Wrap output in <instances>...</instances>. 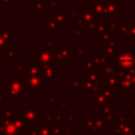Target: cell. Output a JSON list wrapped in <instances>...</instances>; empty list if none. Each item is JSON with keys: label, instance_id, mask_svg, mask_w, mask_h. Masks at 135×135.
Returning <instances> with one entry per match:
<instances>
[{"label": "cell", "instance_id": "6da1fadb", "mask_svg": "<svg viewBox=\"0 0 135 135\" xmlns=\"http://www.w3.org/2000/svg\"><path fill=\"white\" fill-rule=\"evenodd\" d=\"M25 80L21 78L19 75H14L7 85V98L9 99H20L22 95L26 93L25 89Z\"/></svg>", "mask_w": 135, "mask_h": 135}, {"label": "cell", "instance_id": "7a4b0ae2", "mask_svg": "<svg viewBox=\"0 0 135 135\" xmlns=\"http://www.w3.org/2000/svg\"><path fill=\"white\" fill-rule=\"evenodd\" d=\"M21 114L24 119L30 124H39L40 123V109L36 107L34 103H27L24 109H22Z\"/></svg>", "mask_w": 135, "mask_h": 135}, {"label": "cell", "instance_id": "3957f363", "mask_svg": "<svg viewBox=\"0 0 135 135\" xmlns=\"http://www.w3.org/2000/svg\"><path fill=\"white\" fill-rule=\"evenodd\" d=\"M73 62V55L69 49H58V51H56L53 59V64L72 65Z\"/></svg>", "mask_w": 135, "mask_h": 135}, {"label": "cell", "instance_id": "277c9868", "mask_svg": "<svg viewBox=\"0 0 135 135\" xmlns=\"http://www.w3.org/2000/svg\"><path fill=\"white\" fill-rule=\"evenodd\" d=\"M24 80L32 94H36V91L38 89H45V80L41 75H27Z\"/></svg>", "mask_w": 135, "mask_h": 135}, {"label": "cell", "instance_id": "5b68a950", "mask_svg": "<svg viewBox=\"0 0 135 135\" xmlns=\"http://www.w3.org/2000/svg\"><path fill=\"white\" fill-rule=\"evenodd\" d=\"M55 53H56V51H53V49L43 47V49H41V51L38 53V55H37V60H38L41 64H44V63H52V64H53V59H54Z\"/></svg>", "mask_w": 135, "mask_h": 135}, {"label": "cell", "instance_id": "8992f818", "mask_svg": "<svg viewBox=\"0 0 135 135\" xmlns=\"http://www.w3.org/2000/svg\"><path fill=\"white\" fill-rule=\"evenodd\" d=\"M22 133L17 129L13 120L4 119L3 126L0 129V135H21Z\"/></svg>", "mask_w": 135, "mask_h": 135}, {"label": "cell", "instance_id": "52a82bcc", "mask_svg": "<svg viewBox=\"0 0 135 135\" xmlns=\"http://www.w3.org/2000/svg\"><path fill=\"white\" fill-rule=\"evenodd\" d=\"M42 66V72H41V76L44 78V80L46 79H53L56 75L59 74V71L56 70L52 63H44L41 64Z\"/></svg>", "mask_w": 135, "mask_h": 135}, {"label": "cell", "instance_id": "ba28073f", "mask_svg": "<svg viewBox=\"0 0 135 135\" xmlns=\"http://www.w3.org/2000/svg\"><path fill=\"white\" fill-rule=\"evenodd\" d=\"M41 72H42L41 63L38 60L32 61L31 62V65L28 66V75H33V76L41 75Z\"/></svg>", "mask_w": 135, "mask_h": 135}, {"label": "cell", "instance_id": "9c48e42d", "mask_svg": "<svg viewBox=\"0 0 135 135\" xmlns=\"http://www.w3.org/2000/svg\"><path fill=\"white\" fill-rule=\"evenodd\" d=\"M37 134L38 135H52V126L46 122L40 123L37 127Z\"/></svg>", "mask_w": 135, "mask_h": 135}, {"label": "cell", "instance_id": "30bf717a", "mask_svg": "<svg viewBox=\"0 0 135 135\" xmlns=\"http://www.w3.org/2000/svg\"><path fill=\"white\" fill-rule=\"evenodd\" d=\"M17 75L19 76L28 75V66L25 61H17Z\"/></svg>", "mask_w": 135, "mask_h": 135}, {"label": "cell", "instance_id": "8fae6325", "mask_svg": "<svg viewBox=\"0 0 135 135\" xmlns=\"http://www.w3.org/2000/svg\"><path fill=\"white\" fill-rule=\"evenodd\" d=\"M16 111L14 109H5L3 112H1L0 114L2 115L3 119H7V120H13V118L16 115Z\"/></svg>", "mask_w": 135, "mask_h": 135}, {"label": "cell", "instance_id": "7c38bea8", "mask_svg": "<svg viewBox=\"0 0 135 135\" xmlns=\"http://www.w3.org/2000/svg\"><path fill=\"white\" fill-rule=\"evenodd\" d=\"M6 51H8V53L7 52H5V53H3V55L4 56H6L8 59H12V60H15L16 59V49L15 47H12V49H8V50H6Z\"/></svg>", "mask_w": 135, "mask_h": 135}, {"label": "cell", "instance_id": "4fadbf2b", "mask_svg": "<svg viewBox=\"0 0 135 135\" xmlns=\"http://www.w3.org/2000/svg\"><path fill=\"white\" fill-rule=\"evenodd\" d=\"M83 82L81 80H71L70 81V89H79V88H82V84Z\"/></svg>", "mask_w": 135, "mask_h": 135}, {"label": "cell", "instance_id": "5bb4252c", "mask_svg": "<svg viewBox=\"0 0 135 135\" xmlns=\"http://www.w3.org/2000/svg\"><path fill=\"white\" fill-rule=\"evenodd\" d=\"M45 122L49 124H54L55 123V114L54 113H49L45 116Z\"/></svg>", "mask_w": 135, "mask_h": 135}, {"label": "cell", "instance_id": "9a60e30c", "mask_svg": "<svg viewBox=\"0 0 135 135\" xmlns=\"http://www.w3.org/2000/svg\"><path fill=\"white\" fill-rule=\"evenodd\" d=\"M69 103H70V100L69 99H59V102L58 104L62 108V109H65L69 107Z\"/></svg>", "mask_w": 135, "mask_h": 135}, {"label": "cell", "instance_id": "2e32d148", "mask_svg": "<svg viewBox=\"0 0 135 135\" xmlns=\"http://www.w3.org/2000/svg\"><path fill=\"white\" fill-rule=\"evenodd\" d=\"M65 121H66V123L74 121V116L72 114H65Z\"/></svg>", "mask_w": 135, "mask_h": 135}, {"label": "cell", "instance_id": "e0dca14e", "mask_svg": "<svg viewBox=\"0 0 135 135\" xmlns=\"http://www.w3.org/2000/svg\"><path fill=\"white\" fill-rule=\"evenodd\" d=\"M3 121H4V119H3L2 115L0 114V129H1V128H2V126H3Z\"/></svg>", "mask_w": 135, "mask_h": 135}, {"label": "cell", "instance_id": "ac0fdd59", "mask_svg": "<svg viewBox=\"0 0 135 135\" xmlns=\"http://www.w3.org/2000/svg\"><path fill=\"white\" fill-rule=\"evenodd\" d=\"M2 78H3V77H2V75H0V80H1Z\"/></svg>", "mask_w": 135, "mask_h": 135}]
</instances>
